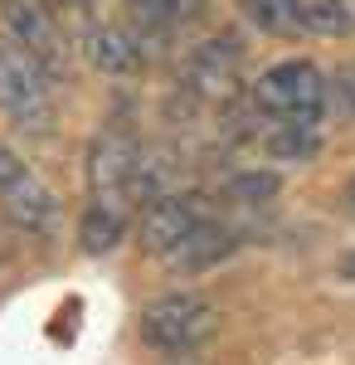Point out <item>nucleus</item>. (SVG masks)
I'll use <instances>...</instances> for the list:
<instances>
[{"instance_id":"f257e3e1","label":"nucleus","mask_w":355,"mask_h":365,"mask_svg":"<svg viewBox=\"0 0 355 365\" xmlns=\"http://www.w3.org/2000/svg\"><path fill=\"white\" fill-rule=\"evenodd\" d=\"M248 103L258 117H273V122H317L331 108V83L326 73L307 58H282L273 68H263L253 88H248Z\"/></svg>"},{"instance_id":"f03ea898","label":"nucleus","mask_w":355,"mask_h":365,"mask_svg":"<svg viewBox=\"0 0 355 365\" xmlns=\"http://www.w3.org/2000/svg\"><path fill=\"white\" fill-rule=\"evenodd\" d=\"M219 336V307L205 292H165L141 312V341L161 356H195Z\"/></svg>"},{"instance_id":"7ed1b4c3","label":"nucleus","mask_w":355,"mask_h":365,"mask_svg":"<svg viewBox=\"0 0 355 365\" xmlns=\"http://www.w3.org/2000/svg\"><path fill=\"white\" fill-rule=\"evenodd\" d=\"M0 34L49 83H63L68 78V39H63V25H58L49 0H0Z\"/></svg>"},{"instance_id":"20e7f679","label":"nucleus","mask_w":355,"mask_h":365,"mask_svg":"<svg viewBox=\"0 0 355 365\" xmlns=\"http://www.w3.org/2000/svg\"><path fill=\"white\" fill-rule=\"evenodd\" d=\"M0 113L25 137L54 132V83L0 34Z\"/></svg>"},{"instance_id":"39448f33","label":"nucleus","mask_w":355,"mask_h":365,"mask_svg":"<svg viewBox=\"0 0 355 365\" xmlns=\"http://www.w3.org/2000/svg\"><path fill=\"white\" fill-rule=\"evenodd\" d=\"M0 210L10 215V225L25 234L54 239L58 234V200L54 190L25 166V156H15L10 146H0Z\"/></svg>"},{"instance_id":"423d86ee","label":"nucleus","mask_w":355,"mask_h":365,"mask_svg":"<svg viewBox=\"0 0 355 365\" xmlns=\"http://www.w3.org/2000/svg\"><path fill=\"white\" fill-rule=\"evenodd\" d=\"M141 146L127 127H103L93 146H88V190L93 200H112L127 205L137 195V175H141Z\"/></svg>"},{"instance_id":"0eeeda50","label":"nucleus","mask_w":355,"mask_h":365,"mask_svg":"<svg viewBox=\"0 0 355 365\" xmlns=\"http://www.w3.org/2000/svg\"><path fill=\"white\" fill-rule=\"evenodd\" d=\"M200 225H210L205 195H156L146 205V220H141V249L151 258H170V253L185 249V239Z\"/></svg>"},{"instance_id":"6e6552de","label":"nucleus","mask_w":355,"mask_h":365,"mask_svg":"<svg viewBox=\"0 0 355 365\" xmlns=\"http://www.w3.org/2000/svg\"><path fill=\"white\" fill-rule=\"evenodd\" d=\"M239 63H244V44L229 39V34H215V39L190 49L185 83H190V93L200 103H229L239 93Z\"/></svg>"},{"instance_id":"1a4fd4ad","label":"nucleus","mask_w":355,"mask_h":365,"mask_svg":"<svg viewBox=\"0 0 355 365\" xmlns=\"http://www.w3.org/2000/svg\"><path fill=\"white\" fill-rule=\"evenodd\" d=\"M83 54H88V63L98 73H112V78L141 73V44H137V34L122 25H103V20L83 25Z\"/></svg>"},{"instance_id":"9d476101","label":"nucleus","mask_w":355,"mask_h":365,"mask_svg":"<svg viewBox=\"0 0 355 365\" xmlns=\"http://www.w3.org/2000/svg\"><path fill=\"white\" fill-rule=\"evenodd\" d=\"M244 244V234L234 225H224V220H210V225H200L185 239V249L170 253V263L180 268V273H205V268H219L224 258H234Z\"/></svg>"},{"instance_id":"9b49d317","label":"nucleus","mask_w":355,"mask_h":365,"mask_svg":"<svg viewBox=\"0 0 355 365\" xmlns=\"http://www.w3.org/2000/svg\"><path fill=\"white\" fill-rule=\"evenodd\" d=\"M127 239V215L112 200H88V210L78 215V249L83 253H112Z\"/></svg>"},{"instance_id":"f8f14e48","label":"nucleus","mask_w":355,"mask_h":365,"mask_svg":"<svg viewBox=\"0 0 355 365\" xmlns=\"http://www.w3.org/2000/svg\"><path fill=\"white\" fill-rule=\"evenodd\" d=\"M122 10L141 34H175L205 10V0H122Z\"/></svg>"},{"instance_id":"ddd939ff","label":"nucleus","mask_w":355,"mask_h":365,"mask_svg":"<svg viewBox=\"0 0 355 365\" xmlns=\"http://www.w3.org/2000/svg\"><path fill=\"white\" fill-rule=\"evenodd\" d=\"M263 151L273 161H307L321 151V132H317V122H273L263 132Z\"/></svg>"},{"instance_id":"4468645a","label":"nucleus","mask_w":355,"mask_h":365,"mask_svg":"<svg viewBox=\"0 0 355 365\" xmlns=\"http://www.w3.org/2000/svg\"><path fill=\"white\" fill-rule=\"evenodd\" d=\"M297 15H302V34H317V39H341L355 29L351 0H297Z\"/></svg>"},{"instance_id":"2eb2a0df","label":"nucleus","mask_w":355,"mask_h":365,"mask_svg":"<svg viewBox=\"0 0 355 365\" xmlns=\"http://www.w3.org/2000/svg\"><path fill=\"white\" fill-rule=\"evenodd\" d=\"M244 20L273 39H297L302 34V15H297V0H239Z\"/></svg>"},{"instance_id":"dca6fc26","label":"nucleus","mask_w":355,"mask_h":365,"mask_svg":"<svg viewBox=\"0 0 355 365\" xmlns=\"http://www.w3.org/2000/svg\"><path fill=\"white\" fill-rule=\"evenodd\" d=\"M273 195H277V175L273 170H239V175L224 180V200H229V205H244V210L268 205Z\"/></svg>"},{"instance_id":"f3484780","label":"nucleus","mask_w":355,"mask_h":365,"mask_svg":"<svg viewBox=\"0 0 355 365\" xmlns=\"http://www.w3.org/2000/svg\"><path fill=\"white\" fill-rule=\"evenodd\" d=\"M49 5L63 10L68 20H78V25H93V20H98V15H93V10H98V0H49Z\"/></svg>"},{"instance_id":"a211bd4d","label":"nucleus","mask_w":355,"mask_h":365,"mask_svg":"<svg viewBox=\"0 0 355 365\" xmlns=\"http://www.w3.org/2000/svg\"><path fill=\"white\" fill-rule=\"evenodd\" d=\"M341 98L355 108V68H346V73H341ZM346 103H341V108H346Z\"/></svg>"},{"instance_id":"6ab92c4d","label":"nucleus","mask_w":355,"mask_h":365,"mask_svg":"<svg viewBox=\"0 0 355 365\" xmlns=\"http://www.w3.org/2000/svg\"><path fill=\"white\" fill-rule=\"evenodd\" d=\"M346 210H351V215H355V180H351V185H346Z\"/></svg>"}]
</instances>
